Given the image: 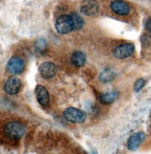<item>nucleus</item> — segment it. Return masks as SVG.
<instances>
[{
  "mask_svg": "<svg viewBox=\"0 0 151 154\" xmlns=\"http://www.w3.org/2000/svg\"><path fill=\"white\" fill-rule=\"evenodd\" d=\"M4 133L8 137L11 139H21L25 133V126L17 121L10 122L4 126Z\"/></svg>",
  "mask_w": 151,
  "mask_h": 154,
  "instance_id": "nucleus-1",
  "label": "nucleus"
},
{
  "mask_svg": "<svg viewBox=\"0 0 151 154\" xmlns=\"http://www.w3.org/2000/svg\"><path fill=\"white\" fill-rule=\"evenodd\" d=\"M55 29L58 33L65 35L74 30V22L71 15H62L55 23Z\"/></svg>",
  "mask_w": 151,
  "mask_h": 154,
  "instance_id": "nucleus-2",
  "label": "nucleus"
},
{
  "mask_svg": "<svg viewBox=\"0 0 151 154\" xmlns=\"http://www.w3.org/2000/svg\"><path fill=\"white\" fill-rule=\"evenodd\" d=\"M64 118L73 123H82L86 120V114L76 107H67L64 111Z\"/></svg>",
  "mask_w": 151,
  "mask_h": 154,
  "instance_id": "nucleus-3",
  "label": "nucleus"
},
{
  "mask_svg": "<svg viewBox=\"0 0 151 154\" xmlns=\"http://www.w3.org/2000/svg\"><path fill=\"white\" fill-rule=\"evenodd\" d=\"M135 47L132 43H123L113 50V55L118 59H125L134 53Z\"/></svg>",
  "mask_w": 151,
  "mask_h": 154,
  "instance_id": "nucleus-4",
  "label": "nucleus"
},
{
  "mask_svg": "<svg viewBox=\"0 0 151 154\" xmlns=\"http://www.w3.org/2000/svg\"><path fill=\"white\" fill-rule=\"evenodd\" d=\"M25 68V63L23 58L13 56L8 60L7 64V70L11 75H19L23 73Z\"/></svg>",
  "mask_w": 151,
  "mask_h": 154,
  "instance_id": "nucleus-5",
  "label": "nucleus"
},
{
  "mask_svg": "<svg viewBox=\"0 0 151 154\" xmlns=\"http://www.w3.org/2000/svg\"><path fill=\"white\" fill-rule=\"evenodd\" d=\"M80 11L87 16H95L99 12V4L97 0H83Z\"/></svg>",
  "mask_w": 151,
  "mask_h": 154,
  "instance_id": "nucleus-6",
  "label": "nucleus"
},
{
  "mask_svg": "<svg viewBox=\"0 0 151 154\" xmlns=\"http://www.w3.org/2000/svg\"><path fill=\"white\" fill-rule=\"evenodd\" d=\"M39 73L42 78L49 79L53 78L57 73V66L51 62H44L39 66Z\"/></svg>",
  "mask_w": 151,
  "mask_h": 154,
  "instance_id": "nucleus-7",
  "label": "nucleus"
},
{
  "mask_svg": "<svg viewBox=\"0 0 151 154\" xmlns=\"http://www.w3.org/2000/svg\"><path fill=\"white\" fill-rule=\"evenodd\" d=\"M110 8L113 12L121 16H126L131 11L129 4L123 0H114L110 4Z\"/></svg>",
  "mask_w": 151,
  "mask_h": 154,
  "instance_id": "nucleus-8",
  "label": "nucleus"
},
{
  "mask_svg": "<svg viewBox=\"0 0 151 154\" xmlns=\"http://www.w3.org/2000/svg\"><path fill=\"white\" fill-rule=\"evenodd\" d=\"M21 85H22L21 79L19 78L12 77L6 81V83L4 85V90L8 94L14 95L19 93V91L21 89Z\"/></svg>",
  "mask_w": 151,
  "mask_h": 154,
  "instance_id": "nucleus-9",
  "label": "nucleus"
},
{
  "mask_svg": "<svg viewBox=\"0 0 151 154\" xmlns=\"http://www.w3.org/2000/svg\"><path fill=\"white\" fill-rule=\"evenodd\" d=\"M145 139H146V134L144 133H142V132L135 133L129 138L128 143H127V147L130 150L134 151L140 147V145L143 143V141Z\"/></svg>",
  "mask_w": 151,
  "mask_h": 154,
  "instance_id": "nucleus-10",
  "label": "nucleus"
},
{
  "mask_svg": "<svg viewBox=\"0 0 151 154\" xmlns=\"http://www.w3.org/2000/svg\"><path fill=\"white\" fill-rule=\"evenodd\" d=\"M35 96H37V100L42 106H47L50 104V94L44 86L38 85L35 87Z\"/></svg>",
  "mask_w": 151,
  "mask_h": 154,
  "instance_id": "nucleus-11",
  "label": "nucleus"
},
{
  "mask_svg": "<svg viewBox=\"0 0 151 154\" xmlns=\"http://www.w3.org/2000/svg\"><path fill=\"white\" fill-rule=\"evenodd\" d=\"M71 63L76 67H81L86 63V55L85 53L80 51H76L72 53L71 56Z\"/></svg>",
  "mask_w": 151,
  "mask_h": 154,
  "instance_id": "nucleus-12",
  "label": "nucleus"
},
{
  "mask_svg": "<svg viewBox=\"0 0 151 154\" xmlns=\"http://www.w3.org/2000/svg\"><path fill=\"white\" fill-rule=\"evenodd\" d=\"M118 98V92H115V91H112V92H107L102 94L100 95V102L104 105H109L111 103H113L116 99Z\"/></svg>",
  "mask_w": 151,
  "mask_h": 154,
  "instance_id": "nucleus-13",
  "label": "nucleus"
},
{
  "mask_svg": "<svg viewBox=\"0 0 151 154\" xmlns=\"http://www.w3.org/2000/svg\"><path fill=\"white\" fill-rule=\"evenodd\" d=\"M35 51L38 55H43L47 51V42L44 38H39L35 44Z\"/></svg>",
  "mask_w": 151,
  "mask_h": 154,
  "instance_id": "nucleus-14",
  "label": "nucleus"
},
{
  "mask_svg": "<svg viewBox=\"0 0 151 154\" xmlns=\"http://www.w3.org/2000/svg\"><path fill=\"white\" fill-rule=\"evenodd\" d=\"M71 17H72L74 22V30H80L84 25V21L81 18V16H79L76 12H73L71 14Z\"/></svg>",
  "mask_w": 151,
  "mask_h": 154,
  "instance_id": "nucleus-15",
  "label": "nucleus"
},
{
  "mask_svg": "<svg viewBox=\"0 0 151 154\" xmlns=\"http://www.w3.org/2000/svg\"><path fill=\"white\" fill-rule=\"evenodd\" d=\"M100 79L103 82H109L112 79H114V73L110 69H105L103 71V73L100 75Z\"/></svg>",
  "mask_w": 151,
  "mask_h": 154,
  "instance_id": "nucleus-16",
  "label": "nucleus"
},
{
  "mask_svg": "<svg viewBox=\"0 0 151 154\" xmlns=\"http://www.w3.org/2000/svg\"><path fill=\"white\" fill-rule=\"evenodd\" d=\"M145 83H146V81L144 79H138L134 85V89L135 92H139V91L145 86Z\"/></svg>",
  "mask_w": 151,
  "mask_h": 154,
  "instance_id": "nucleus-17",
  "label": "nucleus"
},
{
  "mask_svg": "<svg viewBox=\"0 0 151 154\" xmlns=\"http://www.w3.org/2000/svg\"><path fill=\"white\" fill-rule=\"evenodd\" d=\"M146 31L151 33V18H149L146 23Z\"/></svg>",
  "mask_w": 151,
  "mask_h": 154,
  "instance_id": "nucleus-18",
  "label": "nucleus"
},
{
  "mask_svg": "<svg viewBox=\"0 0 151 154\" xmlns=\"http://www.w3.org/2000/svg\"><path fill=\"white\" fill-rule=\"evenodd\" d=\"M150 133H151V127H150Z\"/></svg>",
  "mask_w": 151,
  "mask_h": 154,
  "instance_id": "nucleus-19",
  "label": "nucleus"
},
{
  "mask_svg": "<svg viewBox=\"0 0 151 154\" xmlns=\"http://www.w3.org/2000/svg\"><path fill=\"white\" fill-rule=\"evenodd\" d=\"M150 115H151V110H150Z\"/></svg>",
  "mask_w": 151,
  "mask_h": 154,
  "instance_id": "nucleus-20",
  "label": "nucleus"
}]
</instances>
